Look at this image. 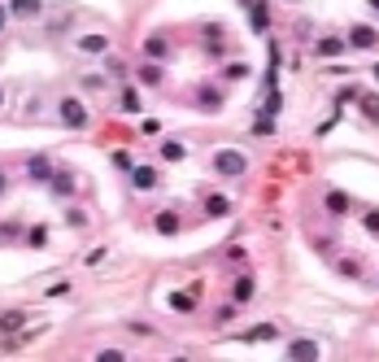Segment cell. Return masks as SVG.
Returning <instances> with one entry per match:
<instances>
[{
  "label": "cell",
  "mask_w": 379,
  "mask_h": 362,
  "mask_svg": "<svg viewBox=\"0 0 379 362\" xmlns=\"http://www.w3.org/2000/svg\"><path fill=\"white\" fill-rule=\"evenodd\" d=\"M213 171H218L223 179H240L244 171H249V157L236 153V149H218L213 153Z\"/></svg>",
  "instance_id": "cell-1"
},
{
  "label": "cell",
  "mask_w": 379,
  "mask_h": 362,
  "mask_svg": "<svg viewBox=\"0 0 379 362\" xmlns=\"http://www.w3.org/2000/svg\"><path fill=\"white\" fill-rule=\"evenodd\" d=\"M327 214H336V219L349 214V196H344V192H327Z\"/></svg>",
  "instance_id": "cell-17"
},
{
  "label": "cell",
  "mask_w": 379,
  "mask_h": 362,
  "mask_svg": "<svg viewBox=\"0 0 379 362\" xmlns=\"http://www.w3.org/2000/svg\"><path fill=\"white\" fill-rule=\"evenodd\" d=\"M22 323H26L22 310H5V315H0V332H18Z\"/></svg>",
  "instance_id": "cell-15"
},
{
  "label": "cell",
  "mask_w": 379,
  "mask_h": 362,
  "mask_svg": "<svg viewBox=\"0 0 379 362\" xmlns=\"http://www.w3.org/2000/svg\"><path fill=\"white\" fill-rule=\"evenodd\" d=\"M9 13H13V18H22V22H35L40 13H44V0H9Z\"/></svg>",
  "instance_id": "cell-4"
},
{
  "label": "cell",
  "mask_w": 379,
  "mask_h": 362,
  "mask_svg": "<svg viewBox=\"0 0 379 362\" xmlns=\"http://www.w3.org/2000/svg\"><path fill=\"white\" fill-rule=\"evenodd\" d=\"M74 188H79L74 175H53V192H57V196H74Z\"/></svg>",
  "instance_id": "cell-18"
},
{
  "label": "cell",
  "mask_w": 379,
  "mask_h": 362,
  "mask_svg": "<svg viewBox=\"0 0 379 362\" xmlns=\"http://www.w3.org/2000/svg\"><path fill=\"white\" fill-rule=\"evenodd\" d=\"M244 74H249V61H227L223 65V84H240Z\"/></svg>",
  "instance_id": "cell-13"
},
{
  "label": "cell",
  "mask_w": 379,
  "mask_h": 362,
  "mask_svg": "<svg viewBox=\"0 0 379 362\" xmlns=\"http://www.w3.org/2000/svg\"><path fill=\"white\" fill-rule=\"evenodd\" d=\"M79 48H83V53H105L109 40L105 36H83V40H79Z\"/></svg>",
  "instance_id": "cell-19"
},
{
  "label": "cell",
  "mask_w": 379,
  "mask_h": 362,
  "mask_svg": "<svg viewBox=\"0 0 379 362\" xmlns=\"http://www.w3.org/2000/svg\"><path fill=\"white\" fill-rule=\"evenodd\" d=\"M213 319H218V323H227V319H236V301H232V306H223V310H218V315H213Z\"/></svg>",
  "instance_id": "cell-29"
},
{
  "label": "cell",
  "mask_w": 379,
  "mask_h": 362,
  "mask_svg": "<svg viewBox=\"0 0 379 362\" xmlns=\"http://www.w3.org/2000/svg\"><path fill=\"white\" fill-rule=\"evenodd\" d=\"M136 79H140L144 88H157L161 79H166V70H161V61H153V57H148V61L140 65V70H136Z\"/></svg>",
  "instance_id": "cell-6"
},
{
  "label": "cell",
  "mask_w": 379,
  "mask_h": 362,
  "mask_svg": "<svg viewBox=\"0 0 379 362\" xmlns=\"http://www.w3.org/2000/svg\"><path fill=\"white\" fill-rule=\"evenodd\" d=\"M362 113H366L371 123H379V96H362Z\"/></svg>",
  "instance_id": "cell-24"
},
{
  "label": "cell",
  "mask_w": 379,
  "mask_h": 362,
  "mask_svg": "<svg viewBox=\"0 0 379 362\" xmlns=\"http://www.w3.org/2000/svg\"><path fill=\"white\" fill-rule=\"evenodd\" d=\"M57 118L70 127V131H83L88 127V109H83V101H74V96H70V101L57 105Z\"/></svg>",
  "instance_id": "cell-2"
},
{
  "label": "cell",
  "mask_w": 379,
  "mask_h": 362,
  "mask_svg": "<svg viewBox=\"0 0 379 362\" xmlns=\"http://www.w3.org/2000/svg\"><path fill=\"white\" fill-rule=\"evenodd\" d=\"M166 301H170L175 310H184V315H188V310H196V306H192V297H188V292H170V297H166Z\"/></svg>",
  "instance_id": "cell-25"
},
{
  "label": "cell",
  "mask_w": 379,
  "mask_h": 362,
  "mask_svg": "<svg viewBox=\"0 0 379 362\" xmlns=\"http://www.w3.org/2000/svg\"><path fill=\"white\" fill-rule=\"evenodd\" d=\"M275 336H279L275 323H257V327H249V332H244V340H275Z\"/></svg>",
  "instance_id": "cell-14"
},
{
  "label": "cell",
  "mask_w": 379,
  "mask_h": 362,
  "mask_svg": "<svg viewBox=\"0 0 379 362\" xmlns=\"http://www.w3.org/2000/svg\"><path fill=\"white\" fill-rule=\"evenodd\" d=\"M96 358H101V362H122L127 354H122V349H105V354H96Z\"/></svg>",
  "instance_id": "cell-28"
},
{
  "label": "cell",
  "mask_w": 379,
  "mask_h": 362,
  "mask_svg": "<svg viewBox=\"0 0 379 362\" xmlns=\"http://www.w3.org/2000/svg\"><path fill=\"white\" fill-rule=\"evenodd\" d=\"M161 157H166V162H184L188 149H184V144H175V140H166V144H161Z\"/></svg>",
  "instance_id": "cell-20"
},
{
  "label": "cell",
  "mask_w": 379,
  "mask_h": 362,
  "mask_svg": "<svg viewBox=\"0 0 379 362\" xmlns=\"http://www.w3.org/2000/svg\"><path fill=\"white\" fill-rule=\"evenodd\" d=\"M253 292H257V288H253V279H249V275H240L236 284H232V301L244 306V301H253Z\"/></svg>",
  "instance_id": "cell-11"
},
{
  "label": "cell",
  "mask_w": 379,
  "mask_h": 362,
  "mask_svg": "<svg viewBox=\"0 0 379 362\" xmlns=\"http://www.w3.org/2000/svg\"><path fill=\"white\" fill-rule=\"evenodd\" d=\"M288 358L292 362H309V358H318V345L314 340H292L288 345Z\"/></svg>",
  "instance_id": "cell-8"
},
{
  "label": "cell",
  "mask_w": 379,
  "mask_h": 362,
  "mask_svg": "<svg viewBox=\"0 0 379 362\" xmlns=\"http://www.w3.org/2000/svg\"><path fill=\"white\" fill-rule=\"evenodd\" d=\"M170 53V44H166V36H148L144 40V57H153V61H161Z\"/></svg>",
  "instance_id": "cell-12"
},
{
  "label": "cell",
  "mask_w": 379,
  "mask_h": 362,
  "mask_svg": "<svg viewBox=\"0 0 379 362\" xmlns=\"http://www.w3.org/2000/svg\"><path fill=\"white\" fill-rule=\"evenodd\" d=\"M0 105H5V88H0Z\"/></svg>",
  "instance_id": "cell-34"
},
{
  "label": "cell",
  "mask_w": 379,
  "mask_h": 362,
  "mask_svg": "<svg viewBox=\"0 0 379 362\" xmlns=\"http://www.w3.org/2000/svg\"><path fill=\"white\" fill-rule=\"evenodd\" d=\"M344 53V40H318V57H336Z\"/></svg>",
  "instance_id": "cell-23"
},
{
  "label": "cell",
  "mask_w": 379,
  "mask_h": 362,
  "mask_svg": "<svg viewBox=\"0 0 379 362\" xmlns=\"http://www.w3.org/2000/svg\"><path fill=\"white\" fill-rule=\"evenodd\" d=\"M375 79H379V65H375Z\"/></svg>",
  "instance_id": "cell-35"
},
{
  "label": "cell",
  "mask_w": 379,
  "mask_h": 362,
  "mask_svg": "<svg viewBox=\"0 0 379 362\" xmlns=\"http://www.w3.org/2000/svg\"><path fill=\"white\" fill-rule=\"evenodd\" d=\"M9 18H13V13H9V5H0V31L9 26Z\"/></svg>",
  "instance_id": "cell-30"
},
{
  "label": "cell",
  "mask_w": 379,
  "mask_h": 362,
  "mask_svg": "<svg viewBox=\"0 0 379 362\" xmlns=\"http://www.w3.org/2000/svg\"><path fill=\"white\" fill-rule=\"evenodd\" d=\"M9 192V179H5V171H0V196H5Z\"/></svg>",
  "instance_id": "cell-32"
},
{
  "label": "cell",
  "mask_w": 379,
  "mask_h": 362,
  "mask_svg": "<svg viewBox=\"0 0 379 362\" xmlns=\"http://www.w3.org/2000/svg\"><path fill=\"white\" fill-rule=\"evenodd\" d=\"M26 244H31V249H44V244H48V227H31V232H26Z\"/></svg>",
  "instance_id": "cell-22"
},
{
  "label": "cell",
  "mask_w": 379,
  "mask_h": 362,
  "mask_svg": "<svg viewBox=\"0 0 379 362\" xmlns=\"http://www.w3.org/2000/svg\"><path fill=\"white\" fill-rule=\"evenodd\" d=\"M131 188H136V192H153L157 188V171L153 166H136V171H131Z\"/></svg>",
  "instance_id": "cell-7"
},
{
  "label": "cell",
  "mask_w": 379,
  "mask_h": 362,
  "mask_svg": "<svg viewBox=\"0 0 379 362\" xmlns=\"http://www.w3.org/2000/svg\"><path fill=\"white\" fill-rule=\"evenodd\" d=\"M349 44H353V48H375V44H379V31H371V26H353V31H349Z\"/></svg>",
  "instance_id": "cell-10"
},
{
  "label": "cell",
  "mask_w": 379,
  "mask_h": 362,
  "mask_svg": "<svg viewBox=\"0 0 379 362\" xmlns=\"http://www.w3.org/2000/svg\"><path fill=\"white\" fill-rule=\"evenodd\" d=\"M113 166H118V171H136V162H131V153H113Z\"/></svg>",
  "instance_id": "cell-26"
},
{
  "label": "cell",
  "mask_w": 379,
  "mask_h": 362,
  "mask_svg": "<svg viewBox=\"0 0 379 362\" xmlns=\"http://www.w3.org/2000/svg\"><path fill=\"white\" fill-rule=\"evenodd\" d=\"M196 105H205V113H218L223 109V88H213V84L196 88Z\"/></svg>",
  "instance_id": "cell-5"
},
{
  "label": "cell",
  "mask_w": 379,
  "mask_h": 362,
  "mask_svg": "<svg viewBox=\"0 0 379 362\" xmlns=\"http://www.w3.org/2000/svg\"><path fill=\"white\" fill-rule=\"evenodd\" d=\"M288 5H296V0H288Z\"/></svg>",
  "instance_id": "cell-36"
},
{
  "label": "cell",
  "mask_w": 379,
  "mask_h": 362,
  "mask_svg": "<svg viewBox=\"0 0 379 362\" xmlns=\"http://www.w3.org/2000/svg\"><path fill=\"white\" fill-rule=\"evenodd\" d=\"M53 162H48V157H31L26 162V179H31V184H53Z\"/></svg>",
  "instance_id": "cell-3"
},
{
  "label": "cell",
  "mask_w": 379,
  "mask_h": 362,
  "mask_svg": "<svg viewBox=\"0 0 379 362\" xmlns=\"http://www.w3.org/2000/svg\"><path fill=\"white\" fill-rule=\"evenodd\" d=\"M157 232L161 236H175L179 232V219H175V214H157Z\"/></svg>",
  "instance_id": "cell-21"
},
{
  "label": "cell",
  "mask_w": 379,
  "mask_h": 362,
  "mask_svg": "<svg viewBox=\"0 0 379 362\" xmlns=\"http://www.w3.org/2000/svg\"><path fill=\"white\" fill-rule=\"evenodd\" d=\"M118 109H122V113H140V92H136V88H122Z\"/></svg>",
  "instance_id": "cell-16"
},
{
  "label": "cell",
  "mask_w": 379,
  "mask_h": 362,
  "mask_svg": "<svg viewBox=\"0 0 379 362\" xmlns=\"http://www.w3.org/2000/svg\"><path fill=\"white\" fill-rule=\"evenodd\" d=\"M105 65H109V74H113V79H127V65H122V61H118V57H109V61H105Z\"/></svg>",
  "instance_id": "cell-27"
},
{
  "label": "cell",
  "mask_w": 379,
  "mask_h": 362,
  "mask_svg": "<svg viewBox=\"0 0 379 362\" xmlns=\"http://www.w3.org/2000/svg\"><path fill=\"white\" fill-rule=\"evenodd\" d=\"M366 227H371V232H379V214H366Z\"/></svg>",
  "instance_id": "cell-31"
},
{
  "label": "cell",
  "mask_w": 379,
  "mask_h": 362,
  "mask_svg": "<svg viewBox=\"0 0 379 362\" xmlns=\"http://www.w3.org/2000/svg\"><path fill=\"white\" fill-rule=\"evenodd\" d=\"M205 214L209 219H227V214H232V201H227L223 192H213V196H205Z\"/></svg>",
  "instance_id": "cell-9"
},
{
  "label": "cell",
  "mask_w": 379,
  "mask_h": 362,
  "mask_svg": "<svg viewBox=\"0 0 379 362\" xmlns=\"http://www.w3.org/2000/svg\"><path fill=\"white\" fill-rule=\"evenodd\" d=\"M371 9H375V13H379V0H371Z\"/></svg>",
  "instance_id": "cell-33"
}]
</instances>
